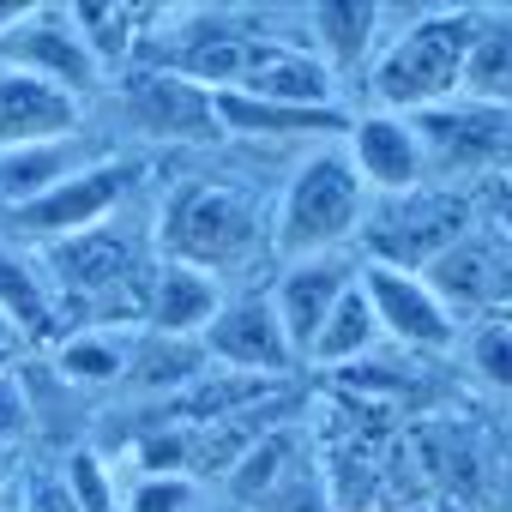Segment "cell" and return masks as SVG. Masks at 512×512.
Instances as JSON below:
<instances>
[{
	"mask_svg": "<svg viewBox=\"0 0 512 512\" xmlns=\"http://www.w3.org/2000/svg\"><path fill=\"white\" fill-rule=\"evenodd\" d=\"M151 253L163 266H193L223 284L272 253V205L241 181L187 175L157 199Z\"/></svg>",
	"mask_w": 512,
	"mask_h": 512,
	"instance_id": "6da1fadb",
	"label": "cell"
},
{
	"mask_svg": "<svg viewBox=\"0 0 512 512\" xmlns=\"http://www.w3.org/2000/svg\"><path fill=\"white\" fill-rule=\"evenodd\" d=\"M368 187L344 151V139L314 145L302 157V169L284 181V193L272 199V260L296 266V260H320V253H344L362 235L368 217Z\"/></svg>",
	"mask_w": 512,
	"mask_h": 512,
	"instance_id": "7a4b0ae2",
	"label": "cell"
},
{
	"mask_svg": "<svg viewBox=\"0 0 512 512\" xmlns=\"http://www.w3.org/2000/svg\"><path fill=\"white\" fill-rule=\"evenodd\" d=\"M470 13H416L368 67V97L380 115H434L464 85Z\"/></svg>",
	"mask_w": 512,
	"mask_h": 512,
	"instance_id": "3957f363",
	"label": "cell"
},
{
	"mask_svg": "<svg viewBox=\"0 0 512 512\" xmlns=\"http://www.w3.org/2000/svg\"><path fill=\"white\" fill-rule=\"evenodd\" d=\"M476 229L470 199L452 187H416V193H392V199H368L362 217V266H386V272H428L452 241H464Z\"/></svg>",
	"mask_w": 512,
	"mask_h": 512,
	"instance_id": "277c9868",
	"label": "cell"
},
{
	"mask_svg": "<svg viewBox=\"0 0 512 512\" xmlns=\"http://www.w3.org/2000/svg\"><path fill=\"white\" fill-rule=\"evenodd\" d=\"M145 181V163L139 157H109V163H85L79 175H67V181H55L43 199H31V205H19V211H7L0 217V229H7L13 241L19 235H31V241H67V235H85V229H97V223H109L121 205H127V193Z\"/></svg>",
	"mask_w": 512,
	"mask_h": 512,
	"instance_id": "5b68a950",
	"label": "cell"
},
{
	"mask_svg": "<svg viewBox=\"0 0 512 512\" xmlns=\"http://www.w3.org/2000/svg\"><path fill=\"white\" fill-rule=\"evenodd\" d=\"M151 266H157V253H133V241H127L115 223H97V229H85V235L55 241L43 272H49L55 296H73V302H115V296H139V308H145Z\"/></svg>",
	"mask_w": 512,
	"mask_h": 512,
	"instance_id": "8992f818",
	"label": "cell"
},
{
	"mask_svg": "<svg viewBox=\"0 0 512 512\" xmlns=\"http://www.w3.org/2000/svg\"><path fill=\"white\" fill-rule=\"evenodd\" d=\"M199 344H205L211 368L241 374V380H284V374L302 362V356L290 350L284 320H278V308H272L266 290H241V296H229V302L217 308V320L199 332Z\"/></svg>",
	"mask_w": 512,
	"mask_h": 512,
	"instance_id": "52a82bcc",
	"label": "cell"
},
{
	"mask_svg": "<svg viewBox=\"0 0 512 512\" xmlns=\"http://www.w3.org/2000/svg\"><path fill=\"white\" fill-rule=\"evenodd\" d=\"M0 67H13V73H31L43 85H61L73 91L79 103L103 85V67L91 61L85 37L73 31L67 7H31L7 37H0Z\"/></svg>",
	"mask_w": 512,
	"mask_h": 512,
	"instance_id": "ba28073f",
	"label": "cell"
},
{
	"mask_svg": "<svg viewBox=\"0 0 512 512\" xmlns=\"http://www.w3.org/2000/svg\"><path fill=\"white\" fill-rule=\"evenodd\" d=\"M121 109H127V127L139 139H157V145H217L223 139L211 91L169 73V67L133 73L121 91Z\"/></svg>",
	"mask_w": 512,
	"mask_h": 512,
	"instance_id": "9c48e42d",
	"label": "cell"
},
{
	"mask_svg": "<svg viewBox=\"0 0 512 512\" xmlns=\"http://www.w3.org/2000/svg\"><path fill=\"white\" fill-rule=\"evenodd\" d=\"M362 296H368V308L380 320V338H392L404 356H440V350L458 344V320L428 290V278L386 272V266H362Z\"/></svg>",
	"mask_w": 512,
	"mask_h": 512,
	"instance_id": "30bf717a",
	"label": "cell"
},
{
	"mask_svg": "<svg viewBox=\"0 0 512 512\" xmlns=\"http://www.w3.org/2000/svg\"><path fill=\"white\" fill-rule=\"evenodd\" d=\"M422 278H428V290L446 302V314H452L458 326H464V320H494V314H506L512 253H506L494 235L470 229L464 241H452V247L440 253Z\"/></svg>",
	"mask_w": 512,
	"mask_h": 512,
	"instance_id": "8fae6325",
	"label": "cell"
},
{
	"mask_svg": "<svg viewBox=\"0 0 512 512\" xmlns=\"http://www.w3.org/2000/svg\"><path fill=\"white\" fill-rule=\"evenodd\" d=\"M235 91L260 97V103H290V109H344V91L326 73V61L308 43H290V37L266 31V25L247 49V67H241Z\"/></svg>",
	"mask_w": 512,
	"mask_h": 512,
	"instance_id": "7c38bea8",
	"label": "cell"
},
{
	"mask_svg": "<svg viewBox=\"0 0 512 512\" xmlns=\"http://www.w3.org/2000/svg\"><path fill=\"white\" fill-rule=\"evenodd\" d=\"M344 151L362 175V187L374 199H392V193H416L428 187V145L416 133L410 115H350V133H344Z\"/></svg>",
	"mask_w": 512,
	"mask_h": 512,
	"instance_id": "4fadbf2b",
	"label": "cell"
},
{
	"mask_svg": "<svg viewBox=\"0 0 512 512\" xmlns=\"http://www.w3.org/2000/svg\"><path fill=\"white\" fill-rule=\"evenodd\" d=\"M356 260L350 253H320V260H296V266H278V278H272V308H278V320H284V338H290V350L308 362V350H314V338H320V326L332 320V308L344 302V290L356 284Z\"/></svg>",
	"mask_w": 512,
	"mask_h": 512,
	"instance_id": "5bb4252c",
	"label": "cell"
},
{
	"mask_svg": "<svg viewBox=\"0 0 512 512\" xmlns=\"http://www.w3.org/2000/svg\"><path fill=\"white\" fill-rule=\"evenodd\" d=\"M79 133H85V103L73 91L0 67V157L37 151V145H67Z\"/></svg>",
	"mask_w": 512,
	"mask_h": 512,
	"instance_id": "9a60e30c",
	"label": "cell"
},
{
	"mask_svg": "<svg viewBox=\"0 0 512 512\" xmlns=\"http://www.w3.org/2000/svg\"><path fill=\"white\" fill-rule=\"evenodd\" d=\"M217 103V127L223 139H253V145H290V139H314L332 145L350 133V109H290V103H260L241 91H211Z\"/></svg>",
	"mask_w": 512,
	"mask_h": 512,
	"instance_id": "2e32d148",
	"label": "cell"
},
{
	"mask_svg": "<svg viewBox=\"0 0 512 512\" xmlns=\"http://www.w3.org/2000/svg\"><path fill=\"white\" fill-rule=\"evenodd\" d=\"M229 302V290L211 278V272H193V266H151V284H145V308H139V332H157V338H199L217 308Z\"/></svg>",
	"mask_w": 512,
	"mask_h": 512,
	"instance_id": "e0dca14e",
	"label": "cell"
},
{
	"mask_svg": "<svg viewBox=\"0 0 512 512\" xmlns=\"http://www.w3.org/2000/svg\"><path fill=\"white\" fill-rule=\"evenodd\" d=\"M308 31H314L308 49L326 61V73L344 91V79L374 67L380 31H386V7H374V0H320V7H308Z\"/></svg>",
	"mask_w": 512,
	"mask_h": 512,
	"instance_id": "ac0fdd59",
	"label": "cell"
},
{
	"mask_svg": "<svg viewBox=\"0 0 512 512\" xmlns=\"http://www.w3.org/2000/svg\"><path fill=\"white\" fill-rule=\"evenodd\" d=\"M416 133L428 145V175L434 169H476V163H488L500 151L506 109H482V103L434 109V115H416Z\"/></svg>",
	"mask_w": 512,
	"mask_h": 512,
	"instance_id": "d6986e66",
	"label": "cell"
},
{
	"mask_svg": "<svg viewBox=\"0 0 512 512\" xmlns=\"http://www.w3.org/2000/svg\"><path fill=\"white\" fill-rule=\"evenodd\" d=\"M55 308H61V296H55L49 272L13 235H0V320H7V332L13 338H49Z\"/></svg>",
	"mask_w": 512,
	"mask_h": 512,
	"instance_id": "ffe728a7",
	"label": "cell"
},
{
	"mask_svg": "<svg viewBox=\"0 0 512 512\" xmlns=\"http://www.w3.org/2000/svg\"><path fill=\"white\" fill-rule=\"evenodd\" d=\"M133 344H139V326H121V320L79 326V332H67V338L55 344V368H61L73 386H115V380H127Z\"/></svg>",
	"mask_w": 512,
	"mask_h": 512,
	"instance_id": "44dd1931",
	"label": "cell"
},
{
	"mask_svg": "<svg viewBox=\"0 0 512 512\" xmlns=\"http://www.w3.org/2000/svg\"><path fill=\"white\" fill-rule=\"evenodd\" d=\"M211 368L205 344L199 338H157V332H139L133 344V362H127V386H139L145 398H175V392H193V380Z\"/></svg>",
	"mask_w": 512,
	"mask_h": 512,
	"instance_id": "7402d4cb",
	"label": "cell"
},
{
	"mask_svg": "<svg viewBox=\"0 0 512 512\" xmlns=\"http://www.w3.org/2000/svg\"><path fill=\"white\" fill-rule=\"evenodd\" d=\"M67 19H73V31L85 37L91 61H97L103 73L127 67V55H133L139 37L151 31V7H127V0H73Z\"/></svg>",
	"mask_w": 512,
	"mask_h": 512,
	"instance_id": "603a6c76",
	"label": "cell"
},
{
	"mask_svg": "<svg viewBox=\"0 0 512 512\" xmlns=\"http://www.w3.org/2000/svg\"><path fill=\"white\" fill-rule=\"evenodd\" d=\"M380 344H386V338H380V320H374V308H368V296H362V272H356V284L344 290V302H338L332 320L320 326L308 362L326 368V374H344V368H356L362 356H374Z\"/></svg>",
	"mask_w": 512,
	"mask_h": 512,
	"instance_id": "cb8c5ba5",
	"label": "cell"
},
{
	"mask_svg": "<svg viewBox=\"0 0 512 512\" xmlns=\"http://www.w3.org/2000/svg\"><path fill=\"white\" fill-rule=\"evenodd\" d=\"M458 97H470L482 109H506L512 103V25L506 19H470Z\"/></svg>",
	"mask_w": 512,
	"mask_h": 512,
	"instance_id": "d4e9b609",
	"label": "cell"
},
{
	"mask_svg": "<svg viewBox=\"0 0 512 512\" xmlns=\"http://www.w3.org/2000/svg\"><path fill=\"white\" fill-rule=\"evenodd\" d=\"M79 169H85L79 139H67V145H37V151H7V157H0V217L19 211V205H31V199H43L55 181H67V175H79Z\"/></svg>",
	"mask_w": 512,
	"mask_h": 512,
	"instance_id": "484cf974",
	"label": "cell"
},
{
	"mask_svg": "<svg viewBox=\"0 0 512 512\" xmlns=\"http://www.w3.org/2000/svg\"><path fill=\"white\" fill-rule=\"evenodd\" d=\"M302 440L290 434V428H266L260 440H253L247 452H241V464L229 470V488H235V500H247V506H260L278 482H290L296 470H302V452H296Z\"/></svg>",
	"mask_w": 512,
	"mask_h": 512,
	"instance_id": "4316f807",
	"label": "cell"
},
{
	"mask_svg": "<svg viewBox=\"0 0 512 512\" xmlns=\"http://www.w3.org/2000/svg\"><path fill=\"white\" fill-rule=\"evenodd\" d=\"M464 362H470V374L482 380V386H494V392H512V320H476L470 332H464Z\"/></svg>",
	"mask_w": 512,
	"mask_h": 512,
	"instance_id": "83f0119b",
	"label": "cell"
},
{
	"mask_svg": "<svg viewBox=\"0 0 512 512\" xmlns=\"http://www.w3.org/2000/svg\"><path fill=\"white\" fill-rule=\"evenodd\" d=\"M199 476L187 470H163V476H133V488H121V512H199Z\"/></svg>",
	"mask_w": 512,
	"mask_h": 512,
	"instance_id": "f1b7e54d",
	"label": "cell"
},
{
	"mask_svg": "<svg viewBox=\"0 0 512 512\" xmlns=\"http://www.w3.org/2000/svg\"><path fill=\"white\" fill-rule=\"evenodd\" d=\"M61 476H67L79 512H121V488H115V476H109V464L97 452H73Z\"/></svg>",
	"mask_w": 512,
	"mask_h": 512,
	"instance_id": "f546056e",
	"label": "cell"
},
{
	"mask_svg": "<svg viewBox=\"0 0 512 512\" xmlns=\"http://www.w3.org/2000/svg\"><path fill=\"white\" fill-rule=\"evenodd\" d=\"M253 512H332V500H326V488L314 482V470H296L290 482H278Z\"/></svg>",
	"mask_w": 512,
	"mask_h": 512,
	"instance_id": "4dcf8cb0",
	"label": "cell"
},
{
	"mask_svg": "<svg viewBox=\"0 0 512 512\" xmlns=\"http://www.w3.org/2000/svg\"><path fill=\"white\" fill-rule=\"evenodd\" d=\"M19 512H79V500H73L61 470H37L25 482V494H19Z\"/></svg>",
	"mask_w": 512,
	"mask_h": 512,
	"instance_id": "1f68e13d",
	"label": "cell"
},
{
	"mask_svg": "<svg viewBox=\"0 0 512 512\" xmlns=\"http://www.w3.org/2000/svg\"><path fill=\"white\" fill-rule=\"evenodd\" d=\"M25 428H31V404H25V392H19L13 374H0V446L19 440Z\"/></svg>",
	"mask_w": 512,
	"mask_h": 512,
	"instance_id": "d6a6232c",
	"label": "cell"
},
{
	"mask_svg": "<svg viewBox=\"0 0 512 512\" xmlns=\"http://www.w3.org/2000/svg\"><path fill=\"white\" fill-rule=\"evenodd\" d=\"M31 7H37V0H0V37H7V31H13Z\"/></svg>",
	"mask_w": 512,
	"mask_h": 512,
	"instance_id": "836d02e7",
	"label": "cell"
},
{
	"mask_svg": "<svg viewBox=\"0 0 512 512\" xmlns=\"http://www.w3.org/2000/svg\"><path fill=\"white\" fill-rule=\"evenodd\" d=\"M0 512H19V506H13V500H0Z\"/></svg>",
	"mask_w": 512,
	"mask_h": 512,
	"instance_id": "e575fe53",
	"label": "cell"
}]
</instances>
